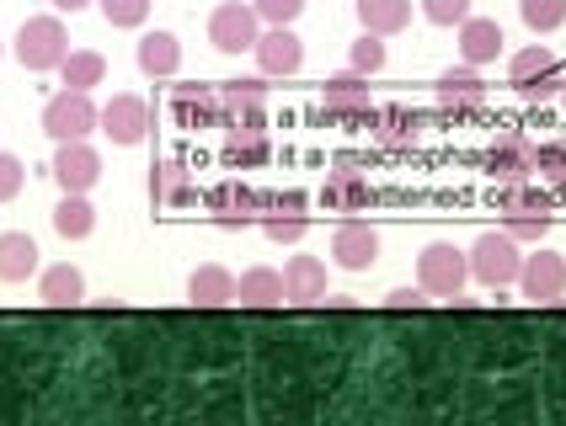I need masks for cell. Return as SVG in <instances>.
I'll use <instances>...</instances> for the list:
<instances>
[{
    "mask_svg": "<svg viewBox=\"0 0 566 426\" xmlns=\"http://www.w3.org/2000/svg\"><path fill=\"white\" fill-rule=\"evenodd\" d=\"M503 43L507 38H503V28H497L492 17H465V22H460V60L475 64V70L497 60V54H503Z\"/></svg>",
    "mask_w": 566,
    "mask_h": 426,
    "instance_id": "cell-22",
    "label": "cell"
},
{
    "mask_svg": "<svg viewBox=\"0 0 566 426\" xmlns=\"http://www.w3.org/2000/svg\"><path fill=\"white\" fill-rule=\"evenodd\" d=\"M96 177H102V155H96L86 139L60 145V155H54V182H60L64 192H92Z\"/></svg>",
    "mask_w": 566,
    "mask_h": 426,
    "instance_id": "cell-16",
    "label": "cell"
},
{
    "mask_svg": "<svg viewBox=\"0 0 566 426\" xmlns=\"http://www.w3.org/2000/svg\"><path fill=\"white\" fill-rule=\"evenodd\" d=\"M535 177L545 187H556V192H566V139H545L535 150Z\"/></svg>",
    "mask_w": 566,
    "mask_h": 426,
    "instance_id": "cell-34",
    "label": "cell"
},
{
    "mask_svg": "<svg viewBox=\"0 0 566 426\" xmlns=\"http://www.w3.org/2000/svg\"><path fill=\"white\" fill-rule=\"evenodd\" d=\"M518 17L530 32H556L566 22V0H518Z\"/></svg>",
    "mask_w": 566,
    "mask_h": 426,
    "instance_id": "cell-35",
    "label": "cell"
},
{
    "mask_svg": "<svg viewBox=\"0 0 566 426\" xmlns=\"http://www.w3.org/2000/svg\"><path fill=\"white\" fill-rule=\"evenodd\" d=\"M256 38H262V17H256L252 6H241V0L214 6V17H209V43H214L220 54H252Z\"/></svg>",
    "mask_w": 566,
    "mask_h": 426,
    "instance_id": "cell-7",
    "label": "cell"
},
{
    "mask_svg": "<svg viewBox=\"0 0 566 426\" xmlns=\"http://www.w3.org/2000/svg\"><path fill=\"white\" fill-rule=\"evenodd\" d=\"M471 277V262L465 251H454L449 241H433L422 256H417V283L428 288V299H454Z\"/></svg>",
    "mask_w": 566,
    "mask_h": 426,
    "instance_id": "cell-4",
    "label": "cell"
},
{
    "mask_svg": "<svg viewBox=\"0 0 566 426\" xmlns=\"http://www.w3.org/2000/svg\"><path fill=\"white\" fill-rule=\"evenodd\" d=\"M422 17L433 28H460L471 17V0H422Z\"/></svg>",
    "mask_w": 566,
    "mask_h": 426,
    "instance_id": "cell-39",
    "label": "cell"
},
{
    "mask_svg": "<svg viewBox=\"0 0 566 426\" xmlns=\"http://www.w3.org/2000/svg\"><path fill=\"white\" fill-rule=\"evenodd\" d=\"M64 54H70V32H64L60 17H28L22 32H17V60L28 70H60Z\"/></svg>",
    "mask_w": 566,
    "mask_h": 426,
    "instance_id": "cell-3",
    "label": "cell"
},
{
    "mask_svg": "<svg viewBox=\"0 0 566 426\" xmlns=\"http://www.w3.org/2000/svg\"><path fill=\"white\" fill-rule=\"evenodd\" d=\"M150 198H156V209H192L198 203L192 171L182 160H156L150 166Z\"/></svg>",
    "mask_w": 566,
    "mask_h": 426,
    "instance_id": "cell-20",
    "label": "cell"
},
{
    "mask_svg": "<svg viewBox=\"0 0 566 426\" xmlns=\"http://www.w3.org/2000/svg\"><path fill=\"white\" fill-rule=\"evenodd\" d=\"M171 118L177 128H214L220 123V86H171Z\"/></svg>",
    "mask_w": 566,
    "mask_h": 426,
    "instance_id": "cell-18",
    "label": "cell"
},
{
    "mask_svg": "<svg viewBox=\"0 0 566 426\" xmlns=\"http://www.w3.org/2000/svg\"><path fill=\"white\" fill-rule=\"evenodd\" d=\"M188 305L192 309H224L235 305V277L224 273V267H198L188 277Z\"/></svg>",
    "mask_w": 566,
    "mask_h": 426,
    "instance_id": "cell-27",
    "label": "cell"
},
{
    "mask_svg": "<svg viewBox=\"0 0 566 426\" xmlns=\"http://www.w3.org/2000/svg\"><path fill=\"white\" fill-rule=\"evenodd\" d=\"M562 96H566V81H562Z\"/></svg>",
    "mask_w": 566,
    "mask_h": 426,
    "instance_id": "cell-44",
    "label": "cell"
},
{
    "mask_svg": "<svg viewBox=\"0 0 566 426\" xmlns=\"http://www.w3.org/2000/svg\"><path fill=\"white\" fill-rule=\"evenodd\" d=\"M220 123L224 128H268V86L262 81H224Z\"/></svg>",
    "mask_w": 566,
    "mask_h": 426,
    "instance_id": "cell-13",
    "label": "cell"
},
{
    "mask_svg": "<svg viewBox=\"0 0 566 426\" xmlns=\"http://www.w3.org/2000/svg\"><path fill=\"white\" fill-rule=\"evenodd\" d=\"M347 70L379 75V70H385V38H379V32H364V38L353 43V54H347Z\"/></svg>",
    "mask_w": 566,
    "mask_h": 426,
    "instance_id": "cell-36",
    "label": "cell"
},
{
    "mask_svg": "<svg viewBox=\"0 0 566 426\" xmlns=\"http://www.w3.org/2000/svg\"><path fill=\"white\" fill-rule=\"evenodd\" d=\"M369 198H375V187H369V177H358V171H332L326 177V187H321V203H326V213H358L369 209Z\"/></svg>",
    "mask_w": 566,
    "mask_h": 426,
    "instance_id": "cell-24",
    "label": "cell"
},
{
    "mask_svg": "<svg viewBox=\"0 0 566 426\" xmlns=\"http://www.w3.org/2000/svg\"><path fill=\"white\" fill-rule=\"evenodd\" d=\"M428 305V288L422 283H411V288H396V294H385V309H422Z\"/></svg>",
    "mask_w": 566,
    "mask_h": 426,
    "instance_id": "cell-42",
    "label": "cell"
},
{
    "mask_svg": "<svg viewBox=\"0 0 566 426\" xmlns=\"http://www.w3.org/2000/svg\"><path fill=\"white\" fill-rule=\"evenodd\" d=\"M134 60H139V70H145L150 81H171V75L182 70V43H177L171 32H145L139 49H134Z\"/></svg>",
    "mask_w": 566,
    "mask_h": 426,
    "instance_id": "cell-23",
    "label": "cell"
},
{
    "mask_svg": "<svg viewBox=\"0 0 566 426\" xmlns=\"http://www.w3.org/2000/svg\"><path fill=\"white\" fill-rule=\"evenodd\" d=\"M503 230H507V235H513L518 245L545 241V230H551V213H507Z\"/></svg>",
    "mask_w": 566,
    "mask_h": 426,
    "instance_id": "cell-38",
    "label": "cell"
},
{
    "mask_svg": "<svg viewBox=\"0 0 566 426\" xmlns=\"http://www.w3.org/2000/svg\"><path fill=\"white\" fill-rule=\"evenodd\" d=\"M60 81L70 86V92H92V86L107 81V60H102L96 49H70L64 64H60Z\"/></svg>",
    "mask_w": 566,
    "mask_h": 426,
    "instance_id": "cell-31",
    "label": "cell"
},
{
    "mask_svg": "<svg viewBox=\"0 0 566 426\" xmlns=\"http://www.w3.org/2000/svg\"><path fill=\"white\" fill-rule=\"evenodd\" d=\"M256 224H262V235L273 245H300L305 241V230H311V219H305V192H262V213H256Z\"/></svg>",
    "mask_w": 566,
    "mask_h": 426,
    "instance_id": "cell-6",
    "label": "cell"
},
{
    "mask_svg": "<svg viewBox=\"0 0 566 426\" xmlns=\"http://www.w3.org/2000/svg\"><path fill=\"white\" fill-rule=\"evenodd\" d=\"M358 22H364V32L396 38L411 22V0H358Z\"/></svg>",
    "mask_w": 566,
    "mask_h": 426,
    "instance_id": "cell-30",
    "label": "cell"
},
{
    "mask_svg": "<svg viewBox=\"0 0 566 426\" xmlns=\"http://www.w3.org/2000/svg\"><path fill=\"white\" fill-rule=\"evenodd\" d=\"M92 0H54V11H86Z\"/></svg>",
    "mask_w": 566,
    "mask_h": 426,
    "instance_id": "cell-43",
    "label": "cell"
},
{
    "mask_svg": "<svg viewBox=\"0 0 566 426\" xmlns=\"http://www.w3.org/2000/svg\"><path fill=\"white\" fill-rule=\"evenodd\" d=\"M315 299H326V262L294 256L283 267V305H315Z\"/></svg>",
    "mask_w": 566,
    "mask_h": 426,
    "instance_id": "cell-21",
    "label": "cell"
},
{
    "mask_svg": "<svg viewBox=\"0 0 566 426\" xmlns=\"http://www.w3.org/2000/svg\"><path fill=\"white\" fill-rule=\"evenodd\" d=\"M102 134L113 139V145H145V134H150V102L134 92H118L107 107H102Z\"/></svg>",
    "mask_w": 566,
    "mask_h": 426,
    "instance_id": "cell-12",
    "label": "cell"
},
{
    "mask_svg": "<svg viewBox=\"0 0 566 426\" xmlns=\"http://www.w3.org/2000/svg\"><path fill=\"white\" fill-rule=\"evenodd\" d=\"M332 256H337V267L343 273H369L379 256V235L375 224H364V219H343L337 230H332Z\"/></svg>",
    "mask_w": 566,
    "mask_h": 426,
    "instance_id": "cell-14",
    "label": "cell"
},
{
    "mask_svg": "<svg viewBox=\"0 0 566 426\" xmlns=\"http://www.w3.org/2000/svg\"><path fill=\"white\" fill-rule=\"evenodd\" d=\"M38 299H43L49 309L86 305V277L75 273L70 262H60V267H43V277H38Z\"/></svg>",
    "mask_w": 566,
    "mask_h": 426,
    "instance_id": "cell-25",
    "label": "cell"
},
{
    "mask_svg": "<svg viewBox=\"0 0 566 426\" xmlns=\"http://www.w3.org/2000/svg\"><path fill=\"white\" fill-rule=\"evenodd\" d=\"M92 128H102V107L92 102V92H70V86H64L60 96H49V107H43V134H49L54 145L86 139Z\"/></svg>",
    "mask_w": 566,
    "mask_h": 426,
    "instance_id": "cell-2",
    "label": "cell"
},
{
    "mask_svg": "<svg viewBox=\"0 0 566 426\" xmlns=\"http://www.w3.org/2000/svg\"><path fill=\"white\" fill-rule=\"evenodd\" d=\"M54 230H60L64 241H86L96 230V209L86 203V192H64L60 209H54Z\"/></svg>",
    "mask_w": 566,
    "mask_h": 426,
    "instance_id": "cell-32",
    "label": "cell"
},
{
    "mask_svg": "<svg viewBox=\"0 0 566 426\" xmlns=\"http://www.w3.org/2000/svg\"><path fill=\"white\" fill-rule=\"evenodd\" d=\"M252 11L268 28H294V17L305 11V0H252Z\"/></svg>",
    "mask_w": 566,
    "mask_h": 426,
    "instance_id": "cell-40",
    "label": "cell"
},
{
    "mask_svg": "<svg viewBox=\"0 0 566 426\" xmlns=\"http://www.w3.org/2000/svg\"><path fill=\"white\" fill-rule=\"evenodd\" d=\"M535 150L539 145L530 134H503V139L486 145L481 166H486L492 182H530V177H535Z\"/></svg>",
    "mask_w": 566,
    "mask_h": 426,
    "instance_id": "cell-10",
    "label": "cell"
},
{
    "mask_svg": "<svg viewBox=\"0 0 566 426\" xmlns=\"http://www.w3.org/2000/svg\"><path fill=\"white\" fill-rule=\"evenodd\" d=\"M433 92H439V102L449 107V113H481V107H486V96H492V92H486V81L475 75V64L443 70Z\"/></svg>",
    "mask_w": 566,
    "mask_h": 426,
    "instance_id": "cell-19",
    "label": "cell"
},
{
    "mask_svg": "<svg viewBox=\"0 0 566 426\" xmlns=\"http://www.w3.org/2000/svg\"><path fill=\"white\" fill-rule=\"evenodd\" d=\"M96 6L113 28H145V17H150V0H96Z\"/></svg>",
    "mask_w": 566,
    "mask_h": 426,
    "instance_id": "cell-37",
    "label": "cell"
},
{
    "mask_svg": "<svg viewBox=\"0 0 566 426\" xmlns=\"http://www.w3.org/2000/svg\"><path fill=\"white\" fill-rule=\"evenodd\" d=\"M518 288H524V299H530V305H562L566 299V256H556V251H535V256H524Z\"/></svg>",
    "mask_w": 566,
    "mask_h": 426,
    "instance_id": "cell-11",
    "label": "cell"
},
{
    "mask_svg": "<svg viewBox=\"0 0 566 426\" xmlns=\"http://www.w3.org/2000/svg\"><path fill=\"white\" fill-rule=\"evenodd\" d=\"M507 81L518 86V96H530V102H551V96H562V75H556V54L551 49H518L513 60H507Z\"/></svg>",
    "mask_w": 566,
    "mask_h": 426,
    "instance_id": "cell-8",
    "label": "cell"
},
{
    "mask_svg": "<svg viewBox=\"0 0 566 426\" xmlns=\"http://www.w3.org/2000/svg\"><path fill=\"white\" fill-rule=\"evenodd\" d=\"M203 209H209V219L220 230H247V224H256V213H262V192L247 187L241 177H224V182H214L203 192Z\"/></svg>",
    "mask_w": 566,
    "mask_h": 426,
    "instance_id": "cell-5",
    "label": "cell"
},
{
    "mask_svg": "<svg viewBox=\"0 0 566 426\" xmlns=\"http://www.w3.org/2000/svg\"><path fill=\"white\" fill-rule=\"evenodd\" d=\"M235 305H247V309L283 305V273H273V267H252V273H241V283H235Z\"/></svg>",
    "mask_w": 566,
    "mask_h": 426,
    "instance_id": "cell-29",
    "label": "cell"
},
{
    "mask_svg": "<svg viewBox=\"0 0 566 426\" xmlns=\"http://www.w3.org/2000/svg\"><path fill=\"white\" fill-rule=\"evenodd\" d=\"M32 273H38V245H32V235H22V230L0 235V283H28Z\"/></svg>",
    "mask_w": 566,
    "mask_h": 426,
    "instance_id": "cell-28",
    "label": "cell"
},
{
    "mask_svg": "<svg viewBox=\"0 0 566 426\" xmlns=\"http://www.w3.org/2000/svg\"><path fill=\"white\" fill-rule=\"evenodd\" d=\"M369 128H375V145H385V150H411V145L422 139L428 118H422L417 107H407V102H390V107H375V113H369Z\"/></svg>",
    "mask_w": 566,
    "mask_h": 426,
    "instance_id": "cell-15",
    "label": "cell"
},
{
    "mask_svg": "<svg viewBox=\"0 0 566 426\" xmlns=\"http://www.w3.org/2000/svg\"><path fill=\"white\" fill-rule=\"evenodd\" d=\"M465 262H471L475 283H486V288H497V294H503L507 283H518V273H524V251H518V241H513L507 230L481 235V241L465 251Z\"/></svg>",
    "mask_w": 566,
    "mask_h": 426,
    "instance_id": "cell-1",
    "label": "cell"
},
{
    "mask_svg": "<svg viewBox=\"0 0 566 426\" xmlns=\"http://www.w3.org/2000/svg\"><path fill=\"white\" fill-rule=\"evenodd\" d=\"M497 213H551V192L530 182H497Z\"/></svg>",
    "mask_w": 566,
    "mask_h": 426,
    "instance_id": "cell-33",
    "label": "cell"
},
{
    "mask_svg": "<svg viewBox=\"0 0 566 426\" xmlns=\"http://www.w3.org/2000/svg\"><path fill=\"white\" fill-rule=\"evenodd\" d=\"M256 64H262V75L268 81H279V75H294L300 64H305V43L294 38V28H268L256 38Z\"/></svg>",
    "mask_w": 566,
    "mask_h": 426,
    "instance_id": "cell-17",
    "label": "cell"
},
{
    "mask_svg": "<svg viewBox=\"0 0 566 426\" xmlns=\"http://www.w3.org/2000/svg\"><path fill=\"white\" fill-rule=\"evenodd\" d=\"M321 113L337 118V123H369V113H375V102H369V75H358V70L332 75V81L321 86Z\"/></svg>",
    "mask_w": 566,
    "mask_h": 426,
    "instance_id": "cell-9",
    "label": "cell"
},
{
    "mask_svg": "<svg viewBox=\"0 0 566 426\" xmlns=\"http://www.w3.org/2000/svg\"><path fill=\"white\" fill-rule=\"evenodd\" d=\"M268 160H273L268 128H230V139H224V166H230V171H256V166H268Z\"/></svg>",
    "mask_w": 566,
    "mask_h": 426,
    "instance_id": "cell-26",
    "label": "cell"
},
{
    "mask_svg": "<svg viewBox=\"0 0 566 426\" xmlns=\"http://www.w3.org/2000/svg\"><path fill=\"white\" fill-rule=\"evenodd\" d=\"M22 182H28V166L17 155H0V203H11L22 192Z\"/></svg>",
    "mask_w": 566,
    "mask_h": 426,
    "instance_id": "cell-41",
    "label": "cell"
}]
</instances>
